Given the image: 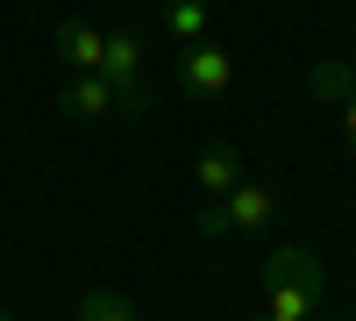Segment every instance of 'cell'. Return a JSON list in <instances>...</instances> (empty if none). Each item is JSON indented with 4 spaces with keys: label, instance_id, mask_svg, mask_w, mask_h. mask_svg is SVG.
<instances>
[{
    "label": "cell",
    "instance_id": "6da1fadb",
    "mask_svg": "<svg viewBox=\"0 0 356 321\" xmlns=\"http://www.w3.org/2000/svg\"><path fill=\"white\" fill-rule=\"evenodd\" d=\"M264 314L271 321H321L328 307V272H321V257L300 250V243H278L271 265H264Z\"/></svg>",
    "mask_w": 356,
    "mask_h": 321
},
{
    "label": "cell",
    "instance_id": "7a4b0ae2",
    "mask_svg": "<svg viewBox=\"0 0 356 321\" xmlns=\"http://www.w3.org/2000/svg\"><path fill=\"white\" fill-rule=\"evenodd\" d=\"M100 79L114 86V114H122V122H143V114H150V86H143V36H136V29H114V36H107Z\"/></svg>",
    "mask_w": 356,
    "mask_h": 321
},
{
    "label": "cell",
    "instance_id": "3957f363",
    "mask_svg": "<svg viewBox=\"0 0 356 321\" xmlns=\"http://www.w3.org/2000/svg\"><path fill=\"white\" fill-rule=\"evenodd\" d=\"M228 79H235V57H228L214 36H207V43H186V57H178V86H186L193 100H221Z\"/></svg>",
    "mask_w": 356,
    "mask_h": 321
},
{
    "label": "cell",
    "instance_id": "277c9868",
    "mask_svg": "<svg viewBox=\"0 0 356 321\" xmlns=\"http://www.w3.org/2000/svg\"><path fill=\"white\" fill-rule=\"evenodd\" d=\"M221 208H228V228H243V236H257V228H271V221H278L285 193H278V186H264V179H243V186H235V193L221 200Z\"/></svg>",
    "mask_w": 356,
    "mask_h": 321
},
{
    "label": "cell",
    "instance_id": "5b68a950",
    "mask_svg": "<svg viewBox=\"0 0 356 321\" xmlns=\"http://www.w3.org/2000/svg\"><path fill=\"white\" fill-rule=\"evenodd\" d=\"M50 50H57V65H65V79H72V72H100V57H107V29H93V22H57Z\"/></svg>",
    "mask_w": 356,
    "mask_h": 321
},
{
    "label": "cell",
    "instance_id": "8992f818",
    "mask_svg": "<svg viewBox=\"0 0 356 321\" xmlns=\"http://www.w3.org/2000/svg\"><path fill=\"white\" fill-rule=\"evenodd\" d=\"M193 179H200L207 200H228L235 186H243V150H235V143H207V150L193 157Z\"/></svg>",
    "mask_w": 356,
    "mask_h": 321
},
{
    "label": "cell",
    "instance_id": "52a82bcc",
    "mask_svg": "<svg viewBox=\"0 0 356 321\" xmlns=\"http://www.w3.org/2000/svg\"><path fill=\"white\" fill-rule=\"evenodd\" d=\"M57 107H65L72 122H107V114H114V86L100 72H72L65 93H57Z\"/></svg>",
    "mask_w": 356,
    "mask_h": 321
},
{
    "label": "cell",
    "instance_id": "ba28073f",
    "mask_svg": "<svg viewBox=\"0 0 356 321\" xmlns=\"http://www.w3.org/2000/svg\"><path fill=\"white\" fill-rule=\"evenodd\" d=\"M307 86H314V100H328V107H342V100L356 93V72H349V57H321V65L307 72Z\"/></svg>",
    "mask_w": 356,
    "mask_h": 321
},
{
    "label": "cell",
    "instance_id": "9c48e42d",
    "mask_svg": "<svg viewBox=\"0 0 356 321\" xmlns=\"http://www.w3.org/2000/svg\"><path fill=\"white\" fill-rule=\"evenodd\" d=\"M207 22H214L207 0H164V29H171L178 43H207Z\"/></svg>",
    "mask_w": 356,
    "mask_h": 321
},
{
    "label": "cell",
    "instance_id": "30bf717a",
    "mask_svg": "<svg viewBox=\"0 0 356 321\" xmlns=\"http://www.w3.org/2000/svg\"><path fill=\"white\" fill-rule=\"evenodd\" d=\"M79 321H136V307L114 293V285H86L79 293Z\"/></svg>",
    "mask_w": 356,
    "mask_h": 321
},
{
    "label": "cell",
    "instance_id": "8fae6325",
    "mask_svg": "<svg viewBox=\"0 0 356 321\" xmlns=\"http://www.w3.org/2000/svg\"><path fill=\"white\" fill-rule=\"evenodd\" d=\"M193 228H200V236H228V208H221V200H207V208L193 214Z\"/></svg>",
    "mask_w": 356,
    "mask_h": 321
},
{
    "label": "cell",
    "instance_id": "7c38bea8",
    "mask_svg": "<svg viewBox=\"0 0 356 321\" xmlns=\"http://www.w3.org/2000/svg\"><path fill=\"white\" fill-rule=\"evenodd\" d=\"M335 114H342V143H349V150H356V93H349V100H342Z\"/></svg>",
    "mask_w": 356,
    "mask_h": 321
},
{
    "label": "cell",
    "instance_id": "4fadbf2b",
    "mask_svg": "<svg viewBox=\"0 0 356 321\" xmlns=\"http://www.w3.org/2000/svg\"><path fill=\"white\" fill-rule=\"evenodd\" d=\"M349 72H356V50H349Z\"/></svg>",
    "mask_w": 356,
    "mask_h": 321
},
{
    "label": "cell",
    "instance_id": "5bb4252c",
    "mask_svg": "<svg viewBox=\"0 0 356 321\" xmlns=\"http://www.w3.org/2000/svg\"><path fill=\"white\" fill-rule=\"evenodd\" d=\"M0 321H15V314H0Z\"/></svg>",
    "mask_w": 356,
    "mask_h": 321
},
{
    "label": "cell",
    "instance_id": "9a60e30c",
    "mask_svg": "<svg viewBox=\"0 0 356 321\" xmlns=\"http://www.w3.org/2000/svg\"><path fill=\"white\" fill-rule=\"evenodd\" d=\"M257 321H271V314H257Z\"/></svg>",
    "mask_w": 356,
    "mask_h": 321
}]
</instances>
